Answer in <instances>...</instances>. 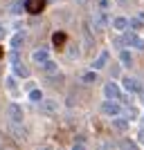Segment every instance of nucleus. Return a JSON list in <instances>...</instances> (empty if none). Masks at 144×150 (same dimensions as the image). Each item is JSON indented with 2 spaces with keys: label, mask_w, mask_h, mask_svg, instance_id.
<instances>
[{
  "label": "nucleus",
  "mask_w": 144,
  "mask_h": 150,
  "mask_svg": "<svg viewBox=\"0 0 144 150\" xmlns=\"http://www.w3.org/2000/svg\"><path fill=\"white\" fill-rule=\"evenodd\" d=\"M99 112L106 114V117H119V114H122V105H119L115 99H106L104 103H101Z\"/></svg>",
  "instance_id": "1"
},
{
  "label": "nucleus",
  "mask_w": 144,
  "mask_h": 150,
  "mask_svg": "<svg viewBox=\"0 0 144 150\" xmlns=\"http://www.w3.org/2000/svg\"><path fill=\"white\" fill-rule=\"evenodd\" d=\"M124 90L131 92V94H138V92H142V85H140V81L135 76H126L124 79Z\"/></svg>",
  "instance_id": "2"
},
{
  "label": "nucleus",
  "mask_w": 144,
  "mask_h": 150,
  "mask_svg": "<svg viewBox=\"0 0 144 150\" xmlns=\"http://www.w3.org/2000/svg\"><path fill=\"white\" fill-rule=\"evenodd\" d=\"M25 9L29 13H41L45 9V0H25Z\"/></svg>",
  "instance_id": "3"
},
{
  "label": "nucleus",
  "mask_w": 144,
  "mask_h": 150,
  "mask_svg": "<svg viewBox=\"0 0 144 150\" xmlns=\"http://www.w3.org/2000/svg\"><path fill=\"white\" fill-rule=\"evenodd\" d=\"M9 119H11L14 123H20V121H23V108H20L18 103H11V105H9Z\"/></svg>",
  "instance_id": "4"
},
{
  "label": "nucleus",
  "mask_w": 144,
  "mask_h": 150,
  "mask_svg": "<svg viewBox=\"0 0 144 150\" xmlns=\"http://www.w3.org/2000/svg\"><path fill=\"white\" fill-rule=\"evenodd\" d=\"M41 110L45 114H54L59 110V101H52V99H43L41 101Z\"/></svg>",
  "instance_id": "5"
},
{
  "label": "nucleus",
  "mask_w": 144,
  "mask_h": 150,
  "mask_svg": "<svg viewBox=\"0 0 144 150\" xmlns=\"http://www.w3.org/2000/svg\"><path fill=\"white\" fill-rule=\"evenodd\" d=\"M32 58H34V63H38V65H45V63L50 61V54H47V50H34Z\"/></svg>",
  "instance_id": "6"
},
{
  "label": "nucleus",
  "mask_w": 144,
  "mask_h": 150,
  "mask_svg": "<svg viewBox=\"0 0 144 150\" xmlns=\"http://www.w3.org/2000/svg\"><path fill=\"white\" fill-rule=\"evenodd\" d=\"M104 96H106V99H117V96H119V88L115 85L113 81L104 85Z\"/></svg>",
  "instance_id": "7"
},
{
  "label": "nucleus",
  "mask_w": 144,
  "mask_h": 150,
  "mask_svg": "<svg viewBox=\"0 0 144 150\" xmlns=\"http://www.w3.org/2000/svg\"><path fill=\"white\" fill-rule=\"evenodd\" d=\"M126 43L131 45V47H138V50H144V40L135 34V31H131L128 36H126Z\"/></svg>",
  "instance_id": "8"
},
{
  "label": "nucleus",
  "mask_w": 144,
  "mask_h": 150,
  "mask_svg": "<svg viewBox=\"0 0 144 150\" xmlns=\"http://www.w3.org/2000/svg\"><path fill=\"white\" fill-rule=\"evenodd\" d=\"M65 40H68V36H65L63 31H57V34L52 36V43H54L57 50H63V47H65Z\"/></svg>",
  "instance_id": "9"
},
{
  "label": "nucleus",
  "mask_w": 144,
  "mask_h": 150,
  "mask_svg": "<svg viewBox=\"0 0 144 150\" xmlns=\"http://www.w3.org/2000/svg\"><path fill=\"white\" fill-rule=\"evenodd\" d=\"M110 25H113L117 31H124L126 27H128V18H124V16H117V18H113V23H110Z\"/></svg>",
  "instance_id": "10"
},
{
  "label": "nucleus",
  "mask_w": 144,
  "mask_h": 150,
  "mask_svg": "<svg viewBox=\"0 0 144 150\" xmlns=\"http://www.w3.org/2000/svg\"><path fill=\"white\" fill-rule=\"evenodd\" d=\"M119 61H122V65H124V67H131V65H133L131 52H128V50H122V52H119Z\"/></svg>",
  "instance_id": "11"
},
{
  "label": "nucleus",
  "mask_w": 144,
  "mask_h": 150,
  "mask_svg": "<svg viewBox=\"0 0 144 150\" xmlns=\"http://www.w3.org/2000/svg\"><path fill=\"white\" fill-rule=\"evenodd\" d=\"M106 63H108V52H101L99 58L92 63V69H101V67H106Z\"/></svg>",
  "instance_id": "12"
},
{
  "label": "nucleus",
  "mask_w": 144,
  "mask_h": 150,
  "mask_svg": "<svg viewBox=\"0 0 144 150\" xmlns=\"http://www.w3.org/2000/svg\"><path fill=\"white\" fill-rule=\"evenodd\" d=\"M95 25L99 27V29H101V27H106V25H108V16L104 13V9H101V13H97V18H95Z\"/></svg>",
  "instance_id": "13"
},
{
  "label": "nucleus",
  "mask_w": 144,
  "mask_h": 150,
  "mask_svg": "<svg viewBox=\"0 0 144 150\" xmlns=\"http://www.w3.org/2000/svg\"><path fill=\"white\" fill-rule=\"evenodd\" d=\"M23 40H25V34H16V36L11 38V47H14V50H18L20 45H23Z\"/></svg>",
  "instance_id": "14"
},
{
  "label": "nucleus",
  "mask_w": 144,
  "mask_h": 150,
  "mask_svg": "<svg viewBox=\"0 0 144 150\" xmlns=\"http://www.w3.org/2000/svg\"><path fill=\"white\" fill-rule=\"evenodd\" d=\"M81 79H83V83H95V81H97V69H92V72H86Z\"/></svg>",
  "instance_id": "15"
},
{
  "label": "nucleus",
  "mask_w": 144,
  "mask_h": 150,
  "mask_svg": "<svg viewBox=\"0 0 144 150\" xmlns=\"http://www.w3.org/2000/svg\"><path fill=\"white\" fill-rule=\"evenodd\" d=\"M113 125L117 128V130H122V132H124L126 128H128V123H126L124 119H117V117H113Z\"/></svg>",
  "instance_id": "16"
},
{
  "label": "nucleus",
  "mask_w": 144,
  "mask_h": 150,
  "mask_svg": "<svg viewBox=\"0 0 144 150\" xmlns=\"http://www.w3.org/2000/svg\"><path fill=\"white\" fill-rule=\"evenodd\" d=\"M29 99L36 101V103H41V101H43V92H41V90H32V92H29Z\"/></svg>",
  "instance_id": "17"
},
{
  "label": "nucleus",
  "mask_w": 144,
  "mask_h": 150,
  "mask_svg": "<svg viewBox=\"0 0 144 150\" xmlns=\"http://www.w3.org/2000/svg\"><path fill=\"white\" fill-rule=\"evenodd\" d=\"M128 25L138 31V29H142V27H144V23H142V18H131V20H128Z\"/></svg>",
  "instance_id": "18"
},
{
  "label": "nucleus",
  "mask_w": 144,
  "mask_h": 150,
  "mask_svg": "<svg viewBox=\"0 0 144 150\" xmlns=\"http://www.w3.org/2000/svg\"><path fill=\"white\" fill-rule=\"evenodd\" d=\"M14 67H16V74H18V76H29V72H27V67H23L20 63H14Z\"/></svg>",
  "instance_id": "19"
},
{
  "label": "nucleus",
  "mask_w": 144,
  "mask_h": 150,
  "mask_svg": "<svg viewBox=\"0 0 144 150\" xmlns=\"http://www.w3.org/2000/svg\"><path fill=\"white\" fill-rule=\"evenodd\" d=\"M43 67L47 69V72H57V63H54V61H47V63L43 65Z\"/></svg>",
  "instance_id": "20"
},
{
  "label": "nucleus",
  "mask_w": 144,
  "mask_h": 150,
  "mask_svg": "<svg viewBox=\"0 0 144 150\" xmlns=\"http://www.w3.org/2000/svg\"><path fill=\"white\" fill-rule=\"evenodd\" d=\"M7 88H9V90L16 88V81H14V76H7Z\"/></svg>",
  "instance_id": "21"
},
{
  "label": "nucleus",
  "mask_w": 144,
  "mask_h": 150,
  "mask_svg": "<svg viewBox=\"0 0 144 150\" xmlns=\"http://www.w3.org/2000/svg\"><path fill=\"white\" fill-rule=\"evenodd\" d=\"M99 7L104 9V11H106V9H108V0H99Z\"/></svg>",
  "instance_id": "22"
},
{
  "label": "nucleus",
  "mask_w": 144,
  "mask_h": 150,
  "mask_svg": "<svg viewBox=\"0 0 144 150\" xmlns=\"http://www.w3.org/2000/svg\"><path fill=\"white\" fill-rule=\"evenodd\" d=\"M140 144H144V130H140Z\"/></svg>",
  "instance_id": "23"
},
{
  "label": "nucleus",
  "mask_w": 144,
  "mask_h": 150,
  "mask_svg": "<svg viewBox=\"0 0 144 150\" xmlns=\"http://www.w3.org/2000/svg\"><path fill=\"white\" fill-rule=\"evenodd\" d=\"M2 36H5V29H2V27H0V38H2Z\"/></svg>",
  "instance_id": "24"
},
{
  "label": "nucleus",
  "mask_w": 144,
  "mask_h": 150,
  "mask_svg": "<svg viewBox=\"0 0 144 150\" xmlns=\"http://www.w3.org/2000/svg\"><path fill=\"white\" fill-rule=\"evenodd\" d=\"M0 58H2V47H0Z\"/></svg>",
  "instance_id": "25"
}]
</instances>
